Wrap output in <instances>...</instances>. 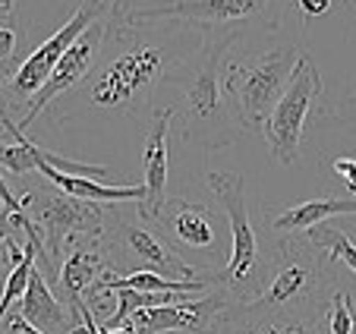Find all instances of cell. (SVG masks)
Here are the masks:
<instances>
[{"label":"cell","mask_w":356,"mask_h":334,"mask_svg":"<svg viewBox=\"0 0 356 334\" xmlns=\"http://www.w3.org/2000/svg\"><path fill=\"white\" fill-rule=\"evenodd\" d=\"M111 13H114V10H111ZM111 13H108V16H101L98 22H92V26H88L86 32H82L79 38H76V45L60 57V63H57V70L51 73L47 86L41 88V92L32 98V104L26 107V114H22V120H19V133H26V129L32 127L35 117L44 114V111H47L51 104H54V101H60L67 92L79 88L82 82L88 79V73L95 70V61H98V51H101L104 45H108V35H111Z\"/></svg>","instance_id":"cell-12"},{"label":"cell","mask_w":356,"mask_h":334,"mask_svg":"<svg viewBox=\"0 0 356 334\" xmlns=\"http://www.w3.org/2000/svg\"><path fill=\"white\" fill-rule=\"evenodd\" d=\"M312 334H331V328H328V321H322V325H318V328H316V331H312Z\"/></svg>","instance_id":"cell-27"},{"label":"cell","mask_w":356,"mask_h":334,"mask_svg":"<svg viewBox=\"0 0 356 334\" xmlns=\"http://www.w3.org/2000/svg\"><path fill=\"white\" fill-rule=\"evenodd\" d=\"M302 57L306 54L296 51L293 45H268L246 54H234L230 47L221 63V82L230 111L243 129L262 133Z\"/></svg>","instance_id":"cell-5"},{"label":"cell","mask_w":356,"mask_h":334,"mask_svg":"<svg viewBox=\"0 0 356 334\" xmlns=\"http://www.w3.org/2000/svg\"><path fill=\"white\" fill-rule=\"evenodd\" d=\"M318 95H322V76H318L312 57H302L296 63L293 76H290L287 92L281 95V101L275 104L268 123H265L262 136L271 148V158L281 164H293L300 154V142L306 133V123L316 107Z\"/></svg>","instance_id":"cell-11"},{"label":"cell","mask_w":356,"mask_h":334,"mask_svg":"<svg viewBox=\"0 0 356 334\" xmlns=\"http://www.w3.org/2000/svg\"><path fill=\"white\" fill-rule=\"evenodd\" d=\"M38 152L41 145H35L29 136H19L13 142H0V170L26 180V177L38 174Z\"/></svg>","instance_id":"cell-17"},{"label":"cell","mask_w":356,"mask_h":334,"mask_svg":"<svg viewBox=\"0 0 356 334\" xmlns=\"http://www.w3.org/2000/svg\"><path fill=\"white\" fill-rule=\"evenodd\" d=\"M114 7H117V0H82L79 7L73 10V16H70L51 38H44L32 54H26V61L19 63V70H16L7 79V86H3V101H7V111L16 120V127H19L26 107L32 104V98L47 86V79H51V73L57 70L60 57L76 45V38H79L92 22H98L101 16H108Z\"/></svg>","instance_id":"cell-9"},{"label":"cell","mask_w":356,"mask_h":334,"mask_svg":"<svg viewBox=\"0 0 356 334\" xmlns=\"http://www.w3.org/2000/svg\"><path fill=\"white\" fill-rule=\"evenodd\" d=\"M328 268L331 259L309 240V234L277 237L268 249V265L256 300L227 303L211 334H249L265 321L318 328L328 312Z\"/></svg>","instance_id":"cell-1"},{"label":"cell","mask_w":356,"mask_h":334,"mask_svg":"<svg viewBox=\"0 0 356 334\" xmlns=\"http://www.w3.org/2000/svg\"><path fill=\"white\" fill-rule=\"evenodd\" d=\"M347 3H350V10H356V0H347Z\"/></svg>","instance_id":"cell-28"},{"label":"cell","mask_w":356,"mask_h":334,"mask_svg":"<svg viewBox=\"0 0 356 334\" xmlns=\"http://www.w3.org/2000/svg\"><path fill=\"white\" fill-rule=\"evenodd\" d=\"M104 253H108L111 271L114 274H136V271H155L170 281H199V274L189 262L180 259L174 246L139 214V208L123 212L117 205H108L104 221Z\"/></svg>","instance_id":"cell-7"},{"label":"cell","mask_w":356,"mask_h":334,"mask_svg":"<svg viewBox=\"0 0 356 334\" xmlns=\"http://www.w3.org/2000/svg\"><path fill=\"white\" fill-rule=\"evenodd\" d=\"M111 38L120 41V51L101 67H95L79 88L67 92L63 107L44 111L57 127L67 123L70 117L82 114V111H101V107L142 120V111L148 107L155 88L164 79H170V70L180 61L170 51V41L164 35L145 32V26L127 29L111 19Z\"/></svg>","instance_id":"cell-2"},{"label":"cell","mask_w":356,"mask_h":334,"mask_svg":"<svg viewBox=\"0 0 356 334\" xmlns=\"http://www.w3.org/2000/svg\"><path fill=\"white\" fill-rule=\"evenodd\" d=\"M10 208H3V214H0V249H3V243H7V237L13 234V221H10Z\"/></svg>","instance_id":"cell-25"},{"label":"cell","mask_w":356,"mask_h":334,"mask_svg":"<svg viewBox=\"0 0 356 334\" xmlns=\"http://www.w3.org/2000/svg\"><path fill=\"white\" fill-rule=\"evenodd\" d=\"M19 136H26V133H19L16 120L10 117L7 101H3V82H0V142H13V139H19Z\"/></svg>","instance_id":"cell-21"},{"label":"cell","mask_w":356,"mask_h":334,"mask_svg":"<svg viewBox=\"0 0 356 334\" xmlns=\"http://www.w3.org/2000/svg\"><path fill=\"white\" fill-rule=\"evenodd\" d=\"M155 230L180 253V259H199V265H215L227 259L230 224L227 214L193 199H168L155 221Z\"/></svg>","instance_id":"cell-10"},{"label":"cell","mask_w":356,"mask_h":334,"mask_svg":"<svg viewBox=\"0 0 356 334\" xmlns=\"http://www.w3.org/2000/svg\"><path fill=\"white\" fill-rule=\"evenodd\" d=\"M331 10V0H300L302 16H325Z\"/></svg>","instance_id":"cell-24"},{"label":"cell","mask_w":356,"mask_h":334,"mask_svg":"<svg viewBox=\"0 0 356 334\" xmlns=\"http://www.w3.org/2000/svg\"><path fill=\"white\" fill-rule=\"evenodd\" d=\"M104 271H111V262H108L101 237H79V240L67 243V249H63V262H60L54 294L60 296L63 306L76 315L82 306L86 290L92 287ZM76 319H79V315H76Z\"/></svg>","instance_id":"cell-14"},{"label":"cell","mask_w":356,"mask_h":334,"mask_svg":"<svg viewBox=\"0 0 356 334\" xmlns=\"http://www.w3.org/2000/svg\"><path fill=\"white\" fill-rule=\"evenodd\" d=\"M0 202H3V208H10V212H22L19 196H16L13 189H10L7 177H3V170H0Z\"/></svg>","instance_id":"cell-23"},{"label":"cell","mask_w":356,"mask_h":334,"mask_svg":"<svg viewBox=\"0 0 356 334\" xmlns=\"http://www.w3.org/2000/svg\"><path fill=\"white\" fill-rule=\"evenodd\" d=\"M331 170L341 177L343 186H347L356 199V154H341V158H334L331 161Z\"/></svg>","instance_id":"cell-20"},{"label":"cell","mask_w":356,"mask_h":334,"mask_svg":"<svg viewBox=\"0 0 356 334\" xmlns=\"http://www.w3.org/2000/svg\"><path fill=\"white\" fill-rule=\"evenodd\" d=\"M16 312H19L29 325L38 328L41 334H70L76 325H79V319L63 306V300L54 294V287L44 281V274H41L38 268L32 271L29 290H26V296H22Z\"/></svg>","instance_id":"cell-15"},{"label":"cell","mask_w":356,"mask_h":334,"mask_svg":"<svg viewBox=\"0 0 356 334\" xmlns=\"http://www.w3.org/2000/svg\"><path fill=\"white\" fill-rule=\"evenodd\" d=\"M309 240L316 243L331 262H343V265L356 274V243L350 240L341 228H334V224L325 221V224H318V228L309 230Z\"/></svg>","instance_id":"cell-18"},{"label":"cell","mask_w":356,"mask_h":334,"mask_svg":"<svg viewBox=\"0 0 356 334\" xmlns=\"http://www.w3.org/2000/svg\"><path fill=\"white\" fill-rule=\"evenodd\" d=\"M0 16H16V0H0Z\"/></svg>","instance_id":"cell-26"},{"label":"cell","mask_w":356,"mask_h":334,"mask_svg":"<svg viewBox=\"0 0 356 334\" xmlns=\"http://www.w3.org/2000/svg\"><path fill=\"white\" fill-rule=\"evenodd\" d=\"M209 186L218 196L230 224V259L221 271V287L227 290L230 303H249L256 300L259 287H262L268 253L262 249L252 218H249L246 180L236 170H211Z\"/></svg>","instance_id":"cell-6"},{"label":"cell","mask_w":356,"mask_h":334,"mask_svg":"<svg viewBox=\"0 0 356 334\" xmlns=\"http://www.w3.org/2000/svg\"><path fill=\"white\" fill-rule=\"evenodd\" d=\"M334 214H356V199H309L296 202V205L284 208V212H268V224L277 237H293V234H309L312 228L325 224Z\"/></svg>","instance_id":"cell-16"},{"label":"cell","mask_w":356,"mask_h":334,"mask_svg":"<svg viewBox=\"0 0 356 334\" xmlns=\"http://www.w3.org/2000/svg\"><path fill=\"white\" fill-rule=\"evenodd\" d=\"M287 0H155L129 7L117 0L114 16L117 26L142 29L155 22H170L174 29H221V32H236L246 38L249 32H275L281 26V16Z\"/></svg>","instance_id":"cell-4"},{"label":"cell","mask_w":356,"mask_h":334,"mask_svg":"<svg viewBox=\"0 0 356 334\" xmlns=\"http://www.w3.org/2000/svg\"><path fill=\"white\" fill-rule=\"evenodd\" d=\"M0 214H3V202H0Z\"/></svg>","instance_id":"cell-29"},{"label":"cell","mask_w":356,"mask_h":334,"mask_svg":"<svg viewBox=\"0 0 356 334\" xmlns=\"http://www.w3.org/2000/svg\"><path fill=\"white\" fill-rule=\"evenodd\" d=\"M19 205L32 218V224L38 228L41 240H44L51 271H54V284H57V274H60L67 243L79 240V237H104L108 205L73 199V196L60 193L54 183H47V180L32 183V186L22 189Z\"/></svg>","instance_id":"cell-8"},{"label":"cell","mask_w":356,"mask_h":334,"mask_svg":"<svg viewBox=\"0 0 356 334\" xmlns=\"http://www.w3.org/2000/svg\"><path fill=\"white\" fill-rule=\"evenodd\" d=\"M174 107L164 104L158 111H152L148 117V133H145V145H142V164H145V202H136L139 214L152 224L161 214L164 202H168V136H170V123H174Z\"/></svg>","instance_id":"cell-13"},{"label":"cell","mask_w":356,"mask_h":334,"mask_svg":"<svg viewBox=\"0 0 356 334\" xmlns=\"http://www.w3.org/2000/svg\"><path fill=\"white\" fill-rule=\"evenodd\" d=\"M236 41H243V35L202 29L199 47L183 54L177 67L170 70V82L180 86L183 92L180 107H174L177 120L183 127V139L205 148V152L234 145V139L243 129L236 114L230 111L221 82V63Z\"/></svg>","instance_id":"cell-3"},{"label":"cell","mask_w":356,"mask_h":334,"mask_svg":"<svg viewBox=\"0 0 356 334\" xmlns=\"http://www.w3.org/2000/svg\"><path fill=\"white\" fill-rule=\"evenodd\" d=\"M22 32L16 16H0V82L7 86V79L19 70L22 57Z\"/></svg>","instance_id":"cell-19"},{"label":"cell","mask_w":356,"mask_h":334,"mask_svg":"<svg viewBox=\"0 0 356 334\" xmlns=\"http://www.w3.org/2000/svg\"><path fill=\"white\" fill-rule=\"evenodd\" d=\"M76 315H79V325H76L70 334H101L98 321H95V315L86 309V303H82V306H79V312H76Z\"/></svg>","instance_id":"cell-22"}]
</instances>
